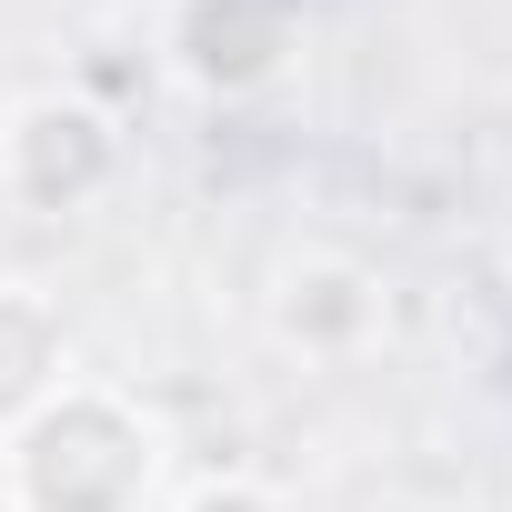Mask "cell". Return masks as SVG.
I'll use <instances>...</instances> for the list:
<instances>
[{"instance_id":"6da1fadb","label":"cell","mask_w":512,"mask_h":512,"mask_svg":"<svg viewBox=\"0 0 512 512\" xmlns=\"http://www.w3.org/2000/svg\"><path fill=\"white\" fill-rule=\"evenodd\" d=\"M171 492V422L121 392L71 372L11 442H0V502L11 512H161Z\"/></svg>"},{"instance_id":"7a4b0ae2","label":"cell","mask_w":512,"mask_h":512,"mask_svg":"<svg viewBox=\"0 0 512 512\" xmlns=\"http://www.w3.org/2000/svg\"><path fill=\"white\" fill-rule=\"evenodd\" d=\"M121 161H131L121 111L71 91V81L61 91H21L11 111H0V191H11L21 211H41V221H71V211L111 201Z\"/></svg>"},{"instance_id":"3957f363","label":"cell","mask_w":512,"mask_h":512,"mask_svg":"<svg viewBox=\"0 0 512 512\" xmlns=\"http://www.w3.org/2000/svg\"><path fill=\"white\" fill-rule=\"evenodd\" d=\"M302 41V0H161V71L211 111L272 101L302 71Z\"/></svg>"},{"instance_id":"277c9868","label":"cell","mask_w":512,"mask_h":512,"mask_svg":"<svg viewBox=\"0 0 512 512\" xmlns=\"http://www.w3.org/2000/svg\"><path fill=\"white\" fill-rule=\"evenodd\" d=\"M272 342L302 362H372L392 342V282L362 262V251H302L272 282Z\"/></svg>"},{"instance_id":"5b68a950","label":"cell","mask_w":512,"mask_h":512,"mask_svg":"<svg viewBox=\"0 0 512 512\" xmlns=\"http://www.w3.org/2000/svg\"><path fill=\"white\" fill-rule=\"evenodd\" d=\"M71 382V322L41 282L0 272V442H11L51 392Z\"/></svg>"},{"instance_id":"8992f818","label":"cell","mask_w":512,"mask_h":512,"mask_svg":"<svg viewBox=\"0 0 512 512\" xmlns=\"http://www.w3.org/2000/svg\"><path fill=\"white\" fill-rule=\"evenodd\" d=\"M171 512H302V502L272 472H201V482L171 492Z\"/></svg>"}]
</instances>
